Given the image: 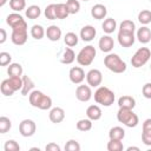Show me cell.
<instances>
[{"mask_svg":"<svg viewBox=\"0 0 151 151\" xmlns=\"http://www.w3.org/2000/svg\"><path fill=\"white\" fill-rule=\"evenodd\" d=\"M6 22L12 28V34H11L12 42L17 46L25 45L27 41V38H28V34H27L28 27H27L26 20L22 18V15H20L18 12L11 13L7 15Z\"/></svg>","mask_w":151,"mask_h":151,"instance_id":"obj_1","label":"cell"},{"mask_svg":"<svg viewBox=\"0 0 151 151\" xmlns=\"http://www.w3.org/2000/svg\"><path fill=\"white\" fill-rule=\"evenodd\" d=\"M29 104L39 110H50L52 107V98L39 90H33L28 94Z\"/></svg>","mask_w":151,"mask_h":151,"instance_id":"obj_2","label":"cell"},{"mask_svg":"<svg viewBox=\"0 0 151 151\" xmlns=\"http://www.w3.org/2000/svg\"><path fill=\"white\" fill-rule=\"evenodd\" d=\"M104 65L107 70H110L113 73H124L127 68L126 63L122 60V58L116 53H107V55L104 58Z\"/></svg>","mask_w":151,"mask_h":151,"instance_id":"obj_3","label":"cell"},{"mask_svg":"<svg viewBox=\"0 0 151 151\" xmlns=\"http://www.w3.org/2000/svg\"><path fill=\"white\" fill-rule=\"evenodd\" d=\"M116 96L114 92L109 88L107 86H98V88L94 92V100L97 104L101 105V106H111L114 103Z\"/></svg>","mask_w":151,"mask_h":151,"instance_id":"obj_4","label":"cell"},{"mask_svg":"<svg viewBox=\"0 0 151 151\" xmlns=\"http://www.w3.org/2000/svg\"><path fill=\"white\" fill-rule=\"evenodd\" d=\"M21 87H22V77H9V78L2 80V83L0 85L1 93L5 97L13 96V93L21 90Z\"/></svg>","mask_w":151,"mask_h":151,"instance_id":"obj_5","label":"cell"},{"mask_svg":"<svg viewBox=\"0 0 151 151\" xmlns=\"http://www.w3.org/2000/svg\"><path fill=\"white\" fill-rule=\"evenodd\" d=\"M117 119L119 123H122L127 127H136L139 123V118L137 113H134L132 109H125V107H119L117 112Z\"/></svg>","mask_w":151,"mask_h":151,"instance_id":"obj_6","label":"cell"},{"mask_svg":"<svg viewBox=\"0 0 151 151\" xmlns=\"http://www.w3.org/2000/svg\"><path fill=\"white\" fill-rule=\"evenodd\" d=\"M96 54H97V51H96L94 46L87 45V46L83 47L79 51V53L77 54V63L80 66H90L93 63Z\"/></svg>","mask_w":151,"mask_h":151,"instance_id":"obj_7","label":"cell"},{"mask_svg":"<svg viewBox=\"0 0 151 151\" xmlns=\"http://www.w3.org/2000/svg\"><path fill=\"white\" fill-rule=\"evenodd\" d=\"M150 57H151V51L147 47H140L132 55V58H131V65L134 68H139V67L144 66L150 60Z\"/></svg>","mask_w":151,"mask_h":151,"instance_id":"obj_8","label":"cell"},{"mask_svg":"<svg viewBox=\"0 0 151 151\" xmlns=\"http://www.w3.org/2000/svg\"><path fill=\"white\" fill-rule=\"evenodd\" d=\"M37 131V125L32 119H24L19 124V132L22 137H32Z\"/></svg>","mask_w":151,"mask_h":151,"instance_id":"obj_9","label":"cell"},{"mask_svg":"<svg viewBox=\"0 0 151 151\" xmlns=\"http://www.w3.org/2000/svg\"><path fill=\"white\" fill-rule=\"evenodd\" d=\"M86 81L91 87H98L103 81V73L97 68H92L86 73Z\"/></svg>","mask_w":151,"mask_h":151,"instance_id":"obj_10","label":"cell"},{"mask_svg":"<svg viewBox=\"0 0 151 151\" xmlns=\"http://www.w3.org/2000/svg\"><path fill=\"white\" fill-rule=\"evenodd\" d=\"M68 77H70V80L73 83V84H81L85 78H86V74H85V71L80 67V66H73L70 68V72H68Z\"/></svg>","mask_w":151,"mask_h":151,"instance_id":"obj_11","label":"cell"},{"mask_svg":"<svg viewBox=\"0 0 151 151\" xmlns=\"http://www.w3.org/2000/svg\"><path fill=\"white\" fill-rule=\"evenodd\" d=\"M76 97L79 101H83V103H86L91 98H92V90H91V86L87 84V85H79L77 88H76Z\"/></svg>","mask_w":151,"mask_h":151,"instance_id":"obj_12","label":"cell"},{"mask_svg":"<svg viewBox=\"0 0 151 151\" xmlns=\"http://www.w3.org/2000/svg\"><path fill=\"white\" fill-rule=\"evenodd\" d=\"M98 47L101 52H105V53H110L113 47H114V41H113V38L110 35V34H106V35H103L99 41H98Z\"/></svg>","mask_w":151,"mask_h":151,"instance_id":"obj_13","label":"cell"},{"mask_svg":"<svg viewBox=\"0 0 151 151\" xmlns=\"http://www.w3.org/2000/svg\"><path fill=\"white\" fill-rule=\"evenodd\" d=\"M117 39H118V42L122 47H131L134 41H136V37H134V33H124V32H118V35H117Z\"/></svg>","mask_w":151,"mask_h":151,"instance_id":"obj_14","label":"cell"},{"mask_svg":"<svg viewBox=\"0 0 151 151\" xmlns=\"http://www.w3.org/2000/svg\"><path fill=\"white\" fill-rule=\"evenodd\" d=\"M97 34V31L96 28L92 26V25H85L84 27H81L80 29V33H79V38L83 40V41H92L94 39Z\"/></svg>","mask_w":151,"mask_h":151,"instance_id":"obj_15","label":"cell"},{"mask_svg":"<svg viewBox=\"0 0 151 151\" xmlns=\"http://www.w3.org/2000/svg\"><path fill=\"white\" fill-rule=\"evenodd\" d=\"M142 142L151 146V118H147L143 122V129H142Z\"/></svg>","mask_w":151,"mask_h":151,"instance_id":"obj_16","label":"cell"},{"mask_svg":"<svg viewBox=\"0 0 151 151\" xmlns=\"http://www.w3.org/2000/svg\"><path fill=\"white\" fill-rule=\"evenodd\" d=\"M91 15L96 20H103L107 15V8L103 4H96L91 8Z\"/></svg>","mask_w":151,"mask_h":151,"instance_id":"obj_17","label":"cell"},{"mask_svg":"<svg viewBox=\"0 0 151 151\" xmlns=\"http://www.w3.org/2000/svg\"><path fill=\"white\" fill-rule=\"evenodd\" d=\"M48 118H50V120H51L52 123H54V124L61 123V122L65 119V111H64V109L58 107V106H57V107H52V109L50 110Z\"/></svg>","mask_w":151,"mask_h":151,"instance_id":"obj_18","label":"cell"},{"mask_svg":"<svg viewBox=\"0 0 151 151\" xmlns=\"http://www.w3.org/2000/svg\"><path fill=\"white\" fill-rule=\"evenodd\" d=\"M61 34H63L61 28L57 25H51L46 28V37L51 41H58L61 38Z\"/></svg>","mask_w":151,"mask_h":151,"instance_id":"obj_19","label":"cell"},{"mask_svg":"<svg viewBox=\"0 0 151 151\" xmlns=\"http://www.w3.org/2000/svg\"><path fill=\"white\" fill-rule=\"evenodd\" d=\"M136 38L142 44L150 42V40H151V29L147 26H142L140 28H138L137 34H136Z\"/></svg>","mask_w":151,"mask_h":151,"instance_id":"obj_20","label":"cell"},{"mask_svg":"<svg viewBox=\"0 0 151 151\" xmlns=\"http://www.w3.org/2000/svg\"><path fill=\"white\" fill-rule=\"evenodd\" d=\"M103 111L98 105H90L86 109V117L90 118L92 122L93 120H99L101 118Z\"/></svg>","mask_w":151,"mask_h":151,"instance_id":"obj_21","label":"cell"},{"mask_svg":"<svg viewBox=\"0 0 151 151\" xmlns=\"http://www.w3.org/2000/svg\"><path fill=\"white\" fill-rule=\"evenodd\" d=\"M118 106L119 107H125V109H134L136 106V99L132 96H122L118 99Z\"/></svg>","mask_w":151,"mask_h":151,"instance_id":"obj_22","label":"cell"},{"mask_svg":"<svg viewBox=\"0 0 151 151\" xmlns=\"http://www.w3.org/2000/svg\"><path fill=\"white\" fill-rule=\"evenodd\" d=\"M34 88V83L33 80L28 77V76H22V87L20 90L22 96H27L29 94Z\"/></svg>","mask_w":151,"mask_h":151,"instance_id":"obj_23","label":"cell"},{"mask_svg":"<svg viewBox=\"0 0 151 151\" xmlns=\"http://www.w3.org/2000/svg\"><path fill=\"white\" fill-rule=\"evenodd\" d=\"M101 28H103V31L106 34L113 33L116 31V28H117V21H116V19H113V18H106V19H104V21L101 24Z\"/></svg>","mask_w":151,"mask_h":151,"instance_id":"obj_24","label":"cell"},{"mask_svg":"<svg viewBox=\"0 0 151 151\" xmlns=\"http://www.w3.org/2000/svg\"><path fill=\"white\" fill-rule=\"evenodd\" d=\"M76 59H77V55H76L74 51H73L71 47H66L65 51H64V53H63V55H61L60 61H61V64L70 65V64H72Z\"/></svg>","mask_w":151,"mask_h":151,"instance_id":"obj_25","label":"cell"},{"mask_svg":"<svg viewBox=\"0 0 151 151\" xmlns=\"http://www.w3.org/2000/svg\"><path fill=\"white\" fill-rule=\"evenodd\" d=\"M70 15V12H68V8L66 6V4H55V18L57 19H66L67 17Z\"/></svg>","mask_w":151,"mask_h":151,"instance_id":"obj_26","label":"cell"},{"mask_svg":"<svg viewBox=\"0 0 151 151\" xmlns=\"http://www.w3.org/2000/svg\"><path fill=\"white\" fill-rule=\"evenodd\" d=\"M25 14L28 19L31 20H34V19H38L40 15H41V9L38 5H31L26 8L25 11Z\"/></svg>","mask_w":151,"mask_h":151,"instance_id":"obj_27","label":"cell"},{"mask_svg":"<svg viewBox=\"0 0 151 151\" xmlns=\"http://www.w3.org/2000/svg\"><path fill=\"white\" fill-rule=\"evenodd\" d=\"M7 73L9 77H22V66L18 63H11L7 67Z\"/></svg>","mask_w":151,"mask_h":151,"instance_id":"obj_28","label":"cell"},{"mask_svg":"<svg viewBox=\"0 0 151 151\" xmlns=\"http://www.w3.org/2000/svg\"><path fill=\"white\" fill-rule=\"evenodd\" d=\"M109 137L110 139H120L123 140L125 137V130L120 126H113L109 131Z\"/></svg>","mask_w":151,"mask_h":151,"instance_id":"obj_29","label":"cell"},{"mask_svg":"<svg viewBox=\"0 0 151 151\" xmlns=\"http://www.w3.org/2000/svg\"><path fill=\"white\" fill-rule=\"evenodd\" d=\"M119 31L120 32H124V33H134L136 31V25L132 20H123L119 25Z\"/></svg>","mask_w":151,"mask_h":151,"instance_id":"obj_30","label":"cell"},{"mask_svg":"<svg viewBox=\"0 0 151 151\" xmlns=\"http://www.w3.org/2000/svg\"><path fill=\"white\" fill-rule=\"evenodd\" d=\"M31 35L35 40H40L44 38V35H46V29L41 25H33L31 27Z\"/></svg>","mask_w":151,"mask_h":151,"instance_id":"obj_31","label":"cell"},{"mask_svg":"<svg viewBox=\"0 0 151 151\" xmlns=\"http://www.w3.org/2000/svg\"><path fill=\"white\" fill-rule=\"evenodd\" d=\"M78 41H79V37H78L74 32H67V33L65 34V37H64V42H65V45L68 46V47L76 46V45L78 44Z\"/></svg>","mask_w":151,"mask_h":151,"instance_id":"obj_32","label":"cell"},{"mask_svg":"<svg viewBox=\"0 0 151 151\" xmlns=\"http://www.w3.org/2000/svg\"><path fill=\"white\" fill-rule=\"evenodd\" d=\"M77 129L81 132H87L92 129V120L90 118H84V119H79L77 122Z\"/></svg>","mask_w":151,"mask_h":151,"instance_id":"obj_33","label":"cell"},{"mask_svg":"<svg viewBox=\"0 0 151 151\" xmlns=\"http://www.w3.org/2000/svg\"><path fill=\"white\" fill-rule=\"evenodd\" d=\"M138 21L144 26L150 24L151 22V11L150 9H142L138 13Z\"/></svg>","mask_w":151,"mask_h":151,"instance_id":"obj_34","label":"cell"},{"mask_svg":"<svg viewBox=\"0 0 151 151\" xmlns=\"http://www.w3.org/2000/svg\"><path fill=\"white\" fill-rule=\"evenodd\" d=\"M106 147L109 151H123L124 150V145L120 139H110Z\"/></svg>","mask_w":151,"mask_h":151,"instance_id":"obj_35","label":"cell"},{"mask_svg":"<svg viewBox=\"0 0 151 151\" xmlns=\"http://www.w3.org/2000/svg\"><path fill=\"white\" fill-rule=\"evenodd\" d=\"M9 7L14 12H21L26 8V0H9Z\"/></svg>","mask_w":151,"mask_h":151,"instance_id":"obj_36","label":"cell"},{"mask_svg":"<svg viewBox=\"0 0 151 151\" xmlns=\"http://www.w3.org/2000/svg\"><path fill=\"white\" fill-rule=\"evenodd\" d=\"M12 127V122L9 118L2 116L0 117V133H6L11 130Z\"/></svg>","mask_w":151,"mask_h":151,"instance_id":"obj_37","label":"cell"},{"mask_svg":"<svg viewBox=\"0 0 151 151\" xmlns=\"http://www.w3.org/2000/svg\"><path fill=\"white\" fill-rule=\"evenodd\" d=\"M66 6L68 8L70 14H77L80 11V2L78 0H67Z\"/></svg>","mask_w":151,"mask_h":151,"instance_id":"obj_38","label":"cell"},{"mask_svg":"<svg viewBox=\"0 0 151 151\" xmlns=\"http://www.w3.org/2000/svg\"><path fill=\"white\" fill-rule=\"evenodd\" d=\"M44 14L46 17V19L48 20H55V4H50L45 7Z\"/></svg>","mask_w":151,"mask_h":151,"instance_id":"obj_39","label":"cell"},{"mask_svg":"<svg viewBox=\"0 0 151 151\" xmlns=\"http://www.w3.org/2000/svg\"><path fill=\"white\" fill-rule=\"evenodd\" d=\"M4 150L5 151H19L20 145L14 139H8L4 145Z\"/></svg>","mask_w":151,"mask_h":151,"instance_id":"obj_40","label":"cell"},{"mask_svg":"<svg viewBox=\"0 0 151 151\" xmlns=\"http://www.w3.org/2000/svg\"><path fill=\"white\" fill-rule=\"evenodd\" d=\"M64 149L65 151H80V144L74 139H70L68 142H66Z\"/></svg>","mask_w":151,"mask_h":151,"instance_id":"obj_41","label":"cell"},{"mask_svg":"<svg viewBox=\"0 0 151 151\" xmlns=\"http://www.w3.org/2000/svg\"><path fill=\"white\" fill-rule=\"evenodd\" d=\"M12 61V55L8 52H0V66H7Z\"/></svg>","mask_w":151,"mask_h":151,"instance_id":"obj_42","label":"cell"},{"mask_svg":"<svg viewBox=\"0 0 151 151\" xmlns=\"http://www.w3.org/2000/svg\"><path fill=\"white\" fill-rule=\"evenodd\" d=\"M142 93L143 97L146 99H151V83H146L142 87Z\"/></svg>","mask_w":151,"mask_h":151,"instance_id":"obj_43","label":"cell"},{"mask_svg":"<svg viewBox=\"0 0 151 151\" xmlns=\"http://www.w3.org/2000/svg\"><path fill=\"white\" fill-rule=\"evenodd\" d=\"M45 150H46V151H60L61 147H60L58 144H55V143H48V144L45 146Z\"/></svg>","mask_w":151,"mask_h":151,"instance_id":"obj_44","label":"cell"},{"mask_svg":"<svg viewBox=\"0 0 151 151\" xmlns=\"http://www.w3.org/2000/svg\"><path fill=\"white\" fill-rule=\"evenodd\" d=\"M0 34H1L0 35V44H4L7 39V33H6L5 28H0Z\"/></svg>","mask_w":151,"mask_h":151,"instance_id":"obj_45","label":"cell"},{"mask_svg":"<svg viewBox=\"0 0 151 151\" xmlns=\"http://www.w3.org/2000/svg\"><path fill=\"white\" fill-rule=\"evenodd\" d=\"M133 150H134V151H139L140 149H139L138 146H129V147L126 149V151H133Z\"/></svg>","mask_w":151,"mask_h":151,"instance_id":"obj_46","label":"cell"},{"mask_svg":"<svg viewBox=\"0 0 151 151\" xmlns=\"http://www.w3.org/2000/svg\"><path fill=\"white\" fill-rule=\"evenodd\" d=\"M7 1H8V0H0V7H4Z\"/></svg>","mask_w":151,"mask_h":151,"instance_id":"obj_47","label":"cell"},{"mask_svg":"<svg viewBox=\"0 0 151 151\" xmlns=\"http://www.w3.org/2000/svg\"><path fill=\"white\" fill-rule=\"evenodd\" d=\"M83 1H90V0H83Z\"/></svg>","mask_w":151,"mask_h":151,"instance_id":"obj_48","label":"cell"},{"mask_svg":"<svg viewBox=\"0 0 151 151\" xmlns=\"http://www.w3.org/2000/svg\"><path fill=\"white\" fill-rule=\"evenodd\" d=\"M150 70H151V64H150Z\"/></svg>","mask_w":151,"mask_h":151,"instance_id":"obj_49","label":"cell"},{"mask_svg":"<svg viewBox=\"0 0 151 151\" xmlns=\"http://www.w3.org/2000/svg\"><path fill=\"white\" fill-rule=\"evenodd\" d=\"M150 1H151V0H150Z\"/></svg>","mask_w":151,"mask_h":151,"instance_id":"obj_50","label":"cell"}]
</instances>
